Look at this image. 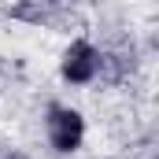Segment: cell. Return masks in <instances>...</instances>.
I'll use <instances>...</instances> for the list:
<instances>
[{
  "label": "cell",
  "mask_w": 159,
  "mask_h": 159,
  "mask_svg": "<svg viewBox=\"0 0 159 159\" xmlns=\"http://www.w3.org/2000/svg\"><path fill=\"white\" fill-rule=\"evenodd\" d=\"M96 67H100V52H96L89 41H74V44L63 52V78L74 81V85L93 81Z\"/></svg>",
  "instance_id": "2"
},
{
  "label": "cell",
  "mask_w": 159,
  "mask_h": 159,
  "mask_svg": "<svg viewBox=\"0 0 159 159\" xmlns=\"http://www.w3.org/2000/svg\"><path fill=\"white\" fill-rule=\"evenodd\" d=\"M11 159H22V156H11Z\"/></svg>",
  "instance_id": "3"
},
{
  "label": "cell",
  "mask_w": 159,
  "mask_h": 159,
  "mask_svg": "<svg viewBox=\"0 0 159 159\" xmlns=\"http://www.w3.org/2000/svg\"><path fill=\"white\" fill-rule=\"evenodd\" d=\"M85 137V122L70 107H52L48 111V141L56 152H74Z\"/></svg>",
  "instance_id": "1"
}]
</instances>
